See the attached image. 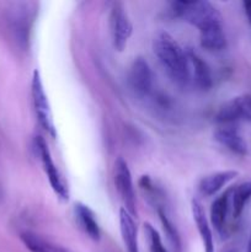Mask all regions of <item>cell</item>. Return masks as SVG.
<instances>
[{"instance_id": "1", "label": "cell", "mask_w": 251, "mask_h": 252, "mask_svg": "<svg viewBox=\"0 0 251 252\" xmlns=\"http://www.w3.org/2000/svg\"><path fill=\"white\" fill-rule=\"evenodd\" d=\"M33 4L9 2L0 11V29L7 41L19 51L29 48L31 25L34 19Z\"/></svg>"}, {"instance_id": "2", "label": "cell", "mask_w": 251, "mask_h": 252, "mask_svg": "<svg viewBox=\"0 0 251 252\" xmlns=\"http://www.w3.org/2000/svg\"><path fill=\"white\" fill-rule=\"evenodd\" d=\"M153 49L171 80L175 81L177 85H187L188 79H187L186 49L182 48L179 42L167 32H159L155 36Z\"/></svg>"}, {"instance_id": "3", "label": "cell", "mask_w": 251, "mask_h": 252, "mask_svg": "<svg viewBox=\"0 0 251 252\" xmlns=\"http://www.w3.org/2000/svg\"><path fill=\"white\" fill-rule=\"evenodd\" d=\"M170 7L175 16L197 27L199 31L216 25H223V16L220 11L207 0H194V1L179 0V1L170 2Z\"/></svg>"}, {"instance_id": "4", "label": "cell", "mask_w": 251, "mask_h": 252, "mask_svg": "<svg viewBox=\"0 0 251 252\" xmlns=\"http://www.w3.org/2000/svg\"><path fill=\"white\" fill-rule=\"evenodd\" d=\"M31 95L34 112H36L37 120H38L39 125H41V127L43 128L52 138H56L57 128L56 125H54L51 106H49L48 96H47L46 90H44L41 74H39L38 70H34L33 74H32Z\"/></svg>"}, {"instance_id": "5", "label": "cell", "mask_w": 251, "mask_h": 252, "mask_svg": "<svg viewBox=\"0 0 251 252\" xmlns=\"http://www.w3.org/2000/svg\"><path fill=\"white\" fill-rule=\"evenodd\" d=\"M34 149H36L37 155L39 157L41 164L42 166H43V170L44 172H46L47 177H48L49 185H51L53 192L58 196L59 199H62V201H68V186H66L62 174L59 172L58 167L54 164L53 158H52V154L51 152H49V148L48 145H47L46 140H44L41 135H37V137L34 138Z\"/></svg>"}, {"instance_id": "6", "label": "cell", "mask_w": 251, "mask_h": 252, "mask_svg": "<svg viewBox=\"0 0 251 252\" xmlns=\"http://www.w3.org/2000/svg\"><path fill=\"white\" fill-rule=\"evenodd\" d=\"M220 126H235L238 122H251V95L236 96L220 106L216 115Z\"/></svg>"}, {"instance_id": "7", "label": "cell", "mask_w": 251, "mask_h": 252, "mask_svg": "<svg viewBox=\"0 0 251 252\" xmlns=\"http://www.w3.org/2000/svg\"><path fill=\"white\" fill-rule=\"evenodd\" d=\"M110 32L116 51L123 52L133 33V25L121 2H115L110 12Z\"/></svg>"}, {"instance_id": "8", "label": "cell", "mask_w": 251, "mask_h": 252, "mask_svg": "<svg viewBox=\"0 0 251 252\" xmlns=\"http://www.w3.org/2000/svg\"><path fill=\"white\" fill-rule=\"evenodd\" d=\"M153 71L149 63L143 57H137L128 70V85L135 96L144 98L153 89Z\"/></svg>"}, {"instance_id": "9", "label": "cell", "mask_w": 251, "mask_h": 252, "mask_svg": "<svg viewBox=\"0 0 251 252\" xmlns=\"http://www.w3.org/2000/svg\"><path fill=\"white\" fill-rule=\"evenodd\" d=\"M115 185L123 203V208L130 216H135L137 209H135V193L132 174L128 164L122 158H118L117 161L115 162Z\"/></svg>"}, {"instance_id": "10", "label": "cell", "mask_w": 251, "mask_h": 252, "mask_svg": "<svg viewBox=\"0 0 251 252\" xmlns=\"http://www.w3.org/2000/svg\"><path fill=\"white\" fill-rule=\"evenodd\" d=\"M186 49L187 79H188V84H192L198 90H209L212 85H213V79H212V73L208 64L193 49Z\"/></svg>"}, {"instance_id": "11", "label": "cell", "mask_w": 251, "mask_h": 252, "mask_svg": "<svg viewBox=\"0 0 251 252\" xmlns=\"http://www.w3.org/2000/svg\"><path fill=\"white\" fill-rule=\"evenodd\" d=\"M214 139L228 149L229 152L234 153L240 157H245L249 152L248 144L243 135L239 133L235 126H220L214 132Z\"/></svg>"}, {"instance_id": "12", "label": "cell", "mask_w": 251, "mask_h": 252, "mask_svg": "<svg viewBox=\"0 0 251 252\" xmlns=\"http://www.w3.org/2000/svg\"><path fill=\"white\" fill-rule=\"evenodd\" d=\"M239 172L234 170H225V171H218L214 174L207 175L199 181L198 191L202 196L211 197L218 193L224 186L233 181L235 177H238Z\"/></svg>"}, {"instance_id": "13", "label": "cell", "mask_w": 251, "mask_h": 252, "mask_svg": "<svg viewBox=\"0 0 251 252\" xmlns=\"http://www.w3.org/2000/svg\"><path fill=\"white\" fill-rule=\"evenodd\" d=\"M230 191L226 189L223 194L217 197L211 207V223L220 235H225L226 219L230 211Z\"/></svg>"}, {"instance_id": "14", "label": "cell", "mask_w": 251, "mask_h": 252, "mask_svg": "<svg viewBox=\"0 0 251 252\" xmlns=\"http://www.w3.org/2000/svg\"><path fill=\"white\" fill-rule=\"evenodd\" d=\"M192 216H193L194 224H196L197 230H198L201 240L203 243L204 252H214L213 234H212L209 220L207 218L203 206L197 199L192 201Z\"/></svg>"}, {"instance_id": "15", "label": "cell", "mask_w": 251, "mask_h": 252, "mask_svg": "<svg viewBox=\"0 0 251 252\" xmlns=\"http://www.w3.org/2000/svg\"><path fill=\"white\" fill-rule=\"evenodd\" d=\"M74 213L78 220L79 225L83 229L84 233L94 241H98L101 239L100 225L97 223L95 213L89 208V206L84 203H76L74 206Z\"/></svg>"}, {"instance_id": "16", "label": "cell", "mask_w": 251, "mask_h": 252, "mask_svg": "<svg viewBox=\"0 0 251 252\" xmlns=\"http://www.w3.org/2000/svg\"><path fill=\"white\" fill-rule=\"evenodd\" d=\"M120 231L127 252H140L138 244V229L130 216L125 208L120 211Z\"/></svg>"}, {"instance_id": "17", "label": "cell", "mask_w": 251, "mask_h": 252, "mask_svg": "<svg viewBox=\"0 0 251 252\" xmlns=\"http://www.w3.org/2000/svg\"><path fill=\"white\" fill-rule=\"evenodd\" d=\"M199 42L208 51H221L225 48L226 37L223 25H216L199 31Z\"/></svg>"}, {"instance_id": "18", "label": "cell", "mask_w": 251, "mask_h": 252, "mask_svg": "<svg viewBox=\"0 0 251 252\" xmlns=\"http://www.w3.org/2000/svg\"><path fill=\"white\" fill-rule=\"evenodd\" d=\"M22 244L30 252H70L62 246L56 245L49 240L31 231H24L20 234Z\"/></svg>"}, {"instance_id": "19", "label": "cell", "mask_w": 251, "mask_h": 252, "mask_svg": "<svg viewBox=\"0 0 251 252\" xmlns=\"http://www.w3.org/2000/svg\"><path fill=\"white\" fill-rule=\"evenodd\" d=\"M251 199V181L243 182L230 191V211L233 218L238 219L243 214L246 203Z\"/></svg>"}, {"instance_id": "20", "label": "cell", "mask_w": 251, "mask_h": 252, "mask_svg": "<svg viewBox=\"0 0 251 252\" xmlns=\"http://www.w3.org/2000/svg\"><path fill=\"white\" fill-rule=\"evenodd\" d=\"M157 216H159L160 223H161L162 229H164L165 234H166L167 241H169V244L171 245L172 250L175 252H181V240H180L179 231L175 228L171 219L167 217L166 212L162 208H157Z\"/></svg>"}, {"instance_id": "21", "label": "cell", "mask_w": 251, "mask_h": 252, "mask_svg": "<svg viewBox=\"0 0 251 252\" xmlns=\"http://www.w3.org/2000/svg\"><path fill=\"white\" fill-rule=\"evenodd\" d=\"M144 233L145 235H147V240L148 244H149L150 252H169L167 249L164 246V244H162V240L161 238H160L157 230L152 225V224H144Z\"/></svg>"}, {"instance_id": "22", "label": "cell", "mask_w": 251, "mask_h": 252, "mask_svg": "<svg viewBox=\"0 0 251 252\" xmlns=\"http://www.w3.org/2000/svg\"><path fill=\"white\" fill-rule=\"evenodd\" d=\"M243 6H244V10H245L246 17H248L249 22L251 24V1L246 0V1L243 2Z\"/></svg>"}, {"instance_id": "23", "label": "cell", "mask_w": 251, "mask_h": 252, "mask_svg": "<svg viewBox=\"0 0 251 252\" xmlns=\"http://www.w3.org/2000/svg\"><path fill=\"white\" fill-rule=\"evenodd\" d=\"M246 252H251V235H250V239H249V243H248V250Z\"/></svg>"}, {"instance_id": "24", "label": "cell", "mask_w": 251, "mask_h": 252, "mask_svg": "<svg viewBox=\"0 0 251 252\" xmlns=\"http://www.w3.org/2000/svg\"><path fill=\"white\" fill-rule=\"evenodd\" d=\"M225 252H236L235 250H228V251H225Z\"/></svg>"}]
</instances>
